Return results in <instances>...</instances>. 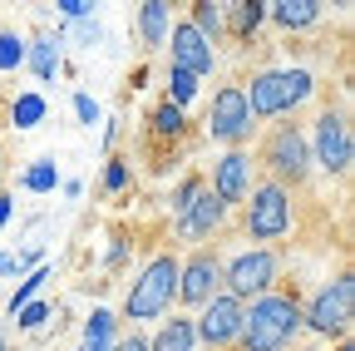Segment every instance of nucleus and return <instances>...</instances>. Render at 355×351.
Instances as JSON below:
<instances>
[{"label": "nucleus", "mask_w": 355, "mask_h": 351, "mask_svg": "<svg viewBox=\"0 0 355 351\" xmlns=\"http://www.w3.org/2000/svg\"><path fill=\"white\" fill-rule=\"evenodd\" d=\"M301 336V302L286 292H261L242 307V332L237 346L242 351H286Z\"/></svg>", "instance_id": "obj_1"}, {"label": "nucleus", "mask_w": 355, "mask_h": 351, "mask_svg": "<svg viewBox=\"0 0 355 351\" xmlns=\"http://www.w3.org/2000/svg\"><path fill=\"white\" fill-rule=\"evenodd\" d=\"M311 95H316V79H311V70H261V74H252V84L242 90L252 119L296 114Z\"/></svg>", "instance_id": "obj_2"}, {"label": "nucleus", "mask_w": 355, "mask_h": 351, "mask_svg": "<svg viewBox=\"0 0 355 351\" xmlns=\"http://www.w3.org/2000/svg\"><path fill=\"white\" fill-rule=\"evenodd\" d=\"M173 297H178V257L158 252V257L144 262V272L133 277V287L123 297V317L128 322H153L173 307Z\"/></svg>", "instance_id": "obj_3"}, {"label": "nucleus", "mask_w": 355, "mask_h": 351, "mask_svg": "<svg viewBox=\"0 0 355 351\" xmlns=\"http://www.w3.org/2000/svg\"><path fill=\"white\" fill-rule=\"evenodd\" d=\"M252 163H261L266 173H272V183H306L311 179V144H306V134L296 124H282V129H272V139L261 144V154L252 158Z\"/></svg>", "instance_id": "obj_4"}, {"label": "nucleus", "mask_w": 355, "mask_h": 351, "mask_svg": "<svg viewBox=\"0 0 355 351\" xmlns=\"http://www.w3.org/2000/svg\"><path fill=\"white\" fill-rule=\"evenodd\" d=\"M242 228H247V238H257V243L286 238V233H291V193H286L282 183H272V179L252 183L247 213H242Z\"/></svg>", "instance_id": "obj_5"}, {"label": "nucleus", "mask_w": 355, "mask_h": 351, "mask_svg": "<svg viewBox=\"0 0 355 351\" xmlns=\"http://www.w3.org/2000/svg\"><path fill=\"white\" fill-rule=\"evenodd\" d=\"M277 272H282V262H277V252H272V247H247V252H237L227 268H222V292L237 297V302L247 307L252 297L272 292Z\"/></svg>", "instance_id": "obj_6"}, {"label": "nucleus", "mask_w": 355, "mask_h": 351, "mask_svg": "<svg viewBox=\"0 0 355 351\" xmlns=\"http://www.w3.org/2000/svg\"><path fill=\"white\" fill-rule=\"evenodd\" d=\"M350 312H355V277L340 272L336 282H326L316 297H311V307H301V327L321 332V336H345Z\"/></svg>", "instance_id": "obj_7"}, {"label": "nucleus", "mask_w": 355, "mask_h": 351, "mask_svg": "<svg viewBox=\"0 0 355 351\" xmlns=\"http://www.w3.org/2000/svg\"><path fill=\"white\" fill-rule=\"evenodd\" d=\"M252 114H247V99H242V84H222V90L212 95V114H207V134L217 144H232L242 149L252 139Z\"/></svg>", "instance_id": "obj_8"}, {"label": "nucleus", "mask_w": 355, "mask_h": 351, "mask_svg": "<svg viewBox=\"0 0 355 351\" xmlns=\"http://www.w3.org/2000/svg\"><path fill=\"white\" fill-rule=\"evenodd\" d=\"M193 332H198V341L202 346H212V351H222V346H232L237 341V332H242V302L237 297H227V292H217L202 312L193 317Z\"/></svg>", "instance_id": "obj_9"}, {"label": "nucleus", "mask_w": 355, "mask_h": 351, "mask_svg": "<svg viewBox=\"0 0 355 351\" xmlns=\"http://www.w3.org/2000/svg\"><path fill=\"white\" fill-rule=\"evenodd\" d=\"M222 292V262L212 252H193L188 262H178V297L183 307H207Z\"/></svg>", "instance_id": "obj_10"}, {"label": "nucleus", "mask_w": 355, "mask_h": 351, "mask_svg": "<svg viewBox=\"0 0 355 351\" xmlns=\"http://www.w3.org/2000/svg\"><path fill=\"white\" fill-rule=\"evenodd\" d=\"M350 158H355V149H350V124H345V114H336V109H326L321 119H316V154H311V163H321L326 173H350Z\"/></svg>", "instance_id": "obj_11"}, {"label": "nucleus", "mask_w": 355, "mask_h": 351, "mask_svg": "<svg viewBox=\"0 0 355 351\" xmlns=\"http://www.w3.org/2000/svg\"><path fill=\"white\" fill-rule=\"evenodd\" d=\"M168 45H173V65H168V70H183V74H193V79L212 74L217 50L207 45V40H202V35H198L188 20H178V25L168 30Z\"/></svg>", "instance_id": "obj_12"}, {"label": "nucleus", "mask_w": 355, "mask_h": 351, "mask_svg": "<svg viewBox=\"0 0 355 351\" xmlns=\"http://www.w3.org/2000/svg\"><path fill=\"white\" fill-rule=\"evenodd\" d=\"M252 173H257V163H252V154L247 149H232L222 163H212V193L222 198V203H247V193H252Z\"/></svg>", "instance_id": "obj_13"}, {"label": "nucleus", "mask_w": 355, "mask_h": 351, "mask_svg": "<svg viewBox=\"0 0 355 351\" xmlns=\"http://www.w3.org/2000/svg\"><path fill=\"white\" fill-rule=\"evenodd\" d=\"M222 223H227V203H222L212 188H202V193L193 198V208L178 218V233H183V238H207V233H217Z\"/></svg>", "instance_id": "obj_14"}, {"label": "nucleus", "mask_w": 355, "mask_h": 351, "mask_svg": "<svg viewBox=\"0 0 355 351\" xmlns=\"http://www.w3.org/2000/svg\"><path fill=\"white\" fill-rule=\"evenodd\" d=\"M198 346V332H193V317H173L158 327V336L148 341V351H193Z\"/></svg>", "instance_id": "obj_15"}, {"label": "nucleus", "mask_w": 355, "mask_h": 351, "mask_svg": "<svg viewBox=\"0 0 355 351\" xmlns=\"http://www.w3.org/2000/svg\"><path fill=\"white\" fill-rule=\"evenodd\" d=\"M25 65L35 70V79H55V70H60V35H40L35 45H25Z\"/></svg>", "instance_id": "obj_16"}, {"label": "nucleus", "mask_w": 355, "mask_h": 351, "mask_svg": "<svg viewBox=\"0 0 355 351\" xmlns=\"http://www.w3.org/2000/svg\"><path fill=\"white\" fill-rule=\"evenodd\" d=\"M272 20H277L282 30H306V25L321 20V6H316V0H277V6H272Z\"/></svg>", "instance_id": "obj_17"}, {"label": "nucleus", "mask_w": 355, "mask_h": 351, "mask_svg": "<svg viewBox=\"0 0 355 351\" xmlns=\"http://www.w3.org/2000/svg\"><path fill=\"white\" fill-rule=\"evenodd\" d=\"M139 30H144V45H168V30H173V10L163 0H148L144 15H139Z\"/></svg>", "instance_id": "obj_18"}, {"label": "nucleus", "mask_w": 355, "mask_h": 351, "mask_svg": "<svg viewBox=\"0 0 355 351\" xmlns=\"http://www.w3.org/2000/svg\"><path fill=\"white\" fill-rule=\"evenodd\" d=\"M114 332H119V317L99 307V312L84 322V351H104V346H114Z\"/></svg>", "instance_id": "obj_19"}, {"label": "nucleus", "mask_w": 355, "mask_h": 351, "mask_svg": "<svg viewBox=\"0 0 355 351\" xmlns=\"http://www.w3.org/2000/svg\"><path fill=\"white\" fill-rule=\"evenodd\" d=\"M202 40H207V45L217 50V40H222V10L212 6V0H198V6H193V20H188Z\"/></svg>", "instance_id": "obj_20"}, {"label": "nucleus", "mask_w": 355, "mask_h": 351, "mask_svg": "<svg viewBox=\"0 0 355 351\" xmlns=\"http://www.w3.org/2000/svg\"><path fill=\"white\" fill-rule=\"evenodd\" d=\"M148 124H153L158 139H178V134H183V109H178V104H158Z\"/></svg>", "instance_id": "obj_21"}, {"label": "nucleus", "mask_w": 355, "mask_h": 351, "mask_svg": "<svg viewBox=\"0 0 355 351\" xmlns=\"http://www.w3.org/2000/svg\"><path fill=\"white\" fill-rule=\"evenodd\" d=\"M198 99V79L193 74H183V70H168V104H193Z\"/></svg>", "instance_id": "obj_22"}, {"label": "nucleus", "mask_w": 355, "mask_h": 351, "mask_svg": "<svg viewBox=\"0 0 355 351\" xmlns=\"http://www.w3.org/2000/svg\"><path fill=\"white\" fill-rule=\"evenodd\" d=\"M25 65V40L15 30H0V74H10Z\"/></svg>", "instance_id": "obj_23"}, {"label": "nucleus", "mask_w": 355, "mask_h": 351, "mask_svg": "<svg viewBox=\"0 0 355 351\" xmlns=\"http://www.w3.org/2000/svg\"><path fill=\"white\" fill-rule=\"evenodd\" d=\"M10 119H15V129H35V124L44 119V99H40V95H20L15 109H10Z\"/></svg>", "instance_id": "obj_24"}, {"label": "nucleus", "mask_w": 355, "mask_h": 351, "mask_svg": "<svg viewBox=\"0 0 355 351\" xmlns=\"http://www.w3.org/2000/svg\"><path fill=\"white\" fill-rule=\"evenodd\" d=\"M261 20H266V6H257V0H247V6H232V30H237V35H252Z\"/></svg>", "instance_id": "obj_25"}, {"label": "nucleus", "mask_w": 355, "mask_h": 351, "mask_svg": "<svg viewBox=\"0 0 355 351\" xmlns=\"http://www.w3.org/2000/svg\"><path fill=\"white\" fill-rule=\"evenodd\" d=\"M44 282H50V268H35V272H30V277H25L20 287H15V297H10V317L20 312V307H25V302H30V297H35V292H40Z\"/></svg>", "instance_id": "obj_26"}, {"label": "nucleus", "mask_w": 355, "mask_h": 351, "mask_svg": "<svg viewBox=\"0 0 355 351\" xmlns=\"http://www.w3.org/2000/svg\"><path fill=\"white\" fill-rule=\"evenodd\" d=\"M55 183H60L55 163H35V168H25V188H30V193H50Z\"/></svg>", "instance_id": "obj_27"}, {"label": "nucleus", "mask_w": 355, "mask_h": 351, "mask_svg": "<svg viewBox=\"0 0 355 351\" xmlns=\"http://www.w3.org/2000/svg\"><path fill=\"white\" fill-rule=\"evenodd\" d=\"M44 322H50V307H44V302H25L20 312H15V327L20 332H40Z\"/></svg>", "instance_id": "obj_28"}, {"label": "nucleus", "mask_w": 355, "mask_h": 351, "mask_svg": "<svg viewBox=\"0 0 355 351\" xmlns=\"http://www.w3.org/2000/svg\"><path fill=\"white\" fill-rule=\"evenodd\" d=\"M202 188H207L202 179H183V183H178V188H173V213H178V218H183V213L193 208V198H198Z\"/></svg>", "instance_id": "obj_29"}, {"label": "nucleus", "mask_w": 355, "mask_h": 351, "mask_svg": "<svg viewBox=\"0 0 355 351\" xmlns=\"http://www.w3.org/2000/svg\"><path fill=\"white\" fill-rule=\"evenodd\" d=\"M35 257H40V252H0V277H15V272H25Z\"/></svg>", "instance_id": "obj_30"}, {"label": "nucleus", "mask_w": 355, "mask_h": 351, "mask_svg": "<svg viewBox=\"0 0 355 351\" xmlns=\"http://www.w3.org/2000/svg\"><path fill=\"white\" fill-rule=\"evenodd\" d=\"M104 188H109V193L128 188V163H123V158H114V163L104 168Z\"/></svg>", "instance_id": "obj_31"}, {"label": "nucleus", "mask_w": 355, "mask_h": 351, "mask_svg": "<svg viewBox=\"0 0 355 351\" xmlns=\"http://www.w3.org/2000/svg\"><path fill=\"white\" fill-rule=\"evenodd\" d=\"M74 114H79V119H84L89 129H94V124H99V104H94V99H89V95H74Z\"/></svg>", "instance_id": "obj_32"}, {"label": "nucleus", "mask_w": 355, "mask_h": 351, "mask_svg": "<svg viewBox=\"0 0 355 351\" xmlns=\"http://www.w3.org/2000/svg\"><path fill=\"white\" fill-rule=\"evenodd\" d=\"M60 10H64L69 20H84V15H89V0H60Z\"/></svg>", "instance_id": "obj_33"}, {"label": "nucleus", "mask_w": 355, "mask_h": 351, "mask_svg": "<svg viewBox=\"0 0 355 351\" xmlns=\"http://www.w3.org/2000/svg\"><path fill=\"white\" fill-rule=\"evenodd\" d=\"M114 351H148V341H144V336H139V332H133V336H123V341H119V346H114Z\"/></svg>", "instance_id": "obj_34"}, {"label": "nucleus", "mask_w": 355, "mask_h": 351, "mask_svg": "<svg viewBox=\"0 0 355 351\" xmlns=\"http://www.w3.org/2000/svg\"><path fill=\"white\" fill-rule=\"evenodd\" d=\"M10 213H15V208H10V198H0V228L10 223Z\"/></svg>", "instance_id": "obj_35"}, {"label": "nucleus", "mask_w": 355, "mask_h": 351, "mask_svg": "<svg viewBox=\"0 0 355 351\" xmlns=\"http://www.w3.org/2000/svg\"><path fill=\"white\" fill-rule=\"evenodd\" d=\"M336 351H355V346H350V341H340V346H336Z\"/></svg>", "instance_id": "obj_36"}, {"label": "nucleus", "mask_w": 355, "mask_h": 351, "mask_svg": "<svg viewBox=\"0 0 355 351\" xmlns=\"http://www.w3.org/2000/svg\"><path fill=\"white\" fill-rule=\"evenodd\" d=\"M0 351H6V341H0Z\"/></svg>", "instance_id": "obj_37"}]
</instances>
